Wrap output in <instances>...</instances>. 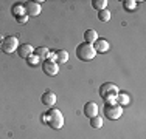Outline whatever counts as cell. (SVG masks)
<instances>
[{
    "instance_id": "1",
    "label": "cell",
    "mask_w": 146,
    "mask_h": 139,
    "mask_svg": "<svg viewBox=\"0 0 146 139\" xmlns=\"http://www.w3.org/2000/svg\"><path fill=\"white\" fill-rule=\"evenodd\" d=\"M44 121L50 125L51 128H54V130H61V128L64 127V116H62V113L58 108L48 110L47 113H45Z\"/></svg>"
},
{
    "instance_id": "2",
    "label": "cell",
    "mask_w": 146,
    "mask_h": 139,
    "mask_svg": "<svg viewBox=\"0 0 146 139\" xmlns=\"http://www.w3.org/2000/svg\"><path fill=\"white\" fill-rule=\"evenodd\" d=\"M96 56L95 50H93V47L87 42H82V43H79L78 47H76V57L79 59V60L82 62H89L92 60L93 57Z\"/></svg>"
},
{
    "instance_id": "3",
    "label": "cell",
    "mask_w": 146,
    "mask_h": 139,
    "mask_svg": "<svg viewBox=\"0 0 146 139\" xmlns=\"http://www.w3.org/2000/svg\"><path fill=\"white\" fill-rule=\"evenodd\" d=\"M118 93H120L118 91V87L112 82H106L100 87V96H101L103 100H106V102H115L113 99L117 97Z\"/></svg>"
},
{
    "instance_id": "4",
    "label": "cell",
    "mask_w": 146,
    "mask_h": 139,
    "mask_svg": "<svg viewBox=\"0 0 146 139\" xmlns=\"http://www.w3.org/2000/svg\"><path fill=\"white\" fill-rule=\"evenodd\" d=\"M103 113H104V116H106L107 119L115 121V119H118V117L123 114V107L118 105L117 102H106Z\"/></svg>"
},
{
    "instance_id": "5",
    "label": "cell",
    "mask_w": 146,
    "mask_h": 139,
    "mask_svg": "<svg viewBox=\"0 0 146 139\" xmlns=\"http://www.w3.org/2000/svg\"><path fill=\"white\" fill-rule=\"evenodd\" d=\"M19 48V40L14 36H8V37H3L2 40V51L6 54H13L14 51H17Z\"/></svg>"
},
{
    "instance_id": "6",
    "label": "cell",
    "mask_w": 146,
    "mask_h": 139,
    "mask_svg": "<svg viewBox=\"0 0 146 139\" xmlns=\"http://www.w3.org/2000/svg\"><path fill=\"white\" fill-rule=\"evenodd\" d=\"M23 9L28 17H37L40 14V2H27L23 3Z\"/></svg>"
},
{
    "instance_id": "7",
    "label": "cell",
    "mask_w": 146,
    "mask_h": 139,
    "mask_svg": "<svg viewBox=\"0 0 146 139\" xmlns=\"http://www.w3.org/2000/svg\"><path fill=\"white\" fill-rule=\"evenodd\" d=\"M42 71L47 76H56L59 71V65L54 60H50V59H45L42 62Z\"/></svg>"
},
{
    "instance_id": "8",
    "label": "cell",
    "mask_w": 146,
    "mask_h": 139,
    "mask_svg": "<svg viewBox=\"0 0 146 139\" xmlns=\"http://www.w3.org/2000/svg\"><path fill=\"white\" fill-rule=\"evenodd\" d=\"M93 50H95V53L98 54V53H106L107 50H109V42H107L106 39H101V37H100V39H96L95 42H93Z\"/></svg>"
},
{
    "instance_id": "9",
    "label": "cell",
    "mask_w": 146,
    "mask_h": 139,
    "mask_svg": "<svg viewBox=\"0 0 146 139\" xmlns=\"http://www.w3.org/2000/svg\"><path fill=\"white\" fill-rule=\"evenodd\" d=\"M40 100H42V104L44 105H47V107H53L54 104H56V94H54L53 91H45L42 97H40Z\"/></svg>"
},
{
    "instance_id": "10",
    "label": "cell",
    "mask_w": 146,
    "mask_h": 139,
    "mask_svg": "<svg viewBox=\"0 0 146 139\" xmlns=\"http://www.w3.org/2000/svg\"><path fill=\"white\" fill-rule=\"evenodd\" d=\"M33 51H34V48L31 47L30 43L19 45V48H17V54H19L22 59H27V57H30V56L33 54Z\"/></svg>"
},
{
    "instance_id": "11",
    "label": "cell",
    "mask_w": 146,
    "mask_h": 139,
    "mask_svg": "<svg viewBox=\"0 0 146 139\" xmlns=\"http://www.w3.org/2000/svg\"><path fill=\"white\" fill-rule=\"evenodd\" d=\"M84 114L87 117H93L98 114V105H96L95 102H87L84 105Z\"/></svg>"
},
{
    "instance_id": "12",
    "label": "cell",
    "mask_w": 146,
    "mask_h": 139,
    "mask_svg": "<svg viewBox=\"0 0 146 139\" xmlns=\"http://www.w3.org/2000/svg\"><path fill=\"white\" fill-rule=\"evenodd\" d=\"M68 60V53L65 50H59V51H54V62L59 65V64H65Z\"/></svg>"
},
{
    "instance_id": "13",
    "label": "cell",
    "mask_w": 146,
    "mask_h": 139,
    "mask_svg": "<svg viewBox=\"0 0 146 139\" xmlns=\"http://www.w3.org/2000/svg\"><path fill=\"white\" fill-rule=\"evenodd\" d=\"M96 39H98V33H96L95 30H87L84 33V40L87 42V43L93 45V42H95Z\"/></svg>"
},
{
    "instance_id": "14",
    "label": "cell",
    "mask_w": 146,
    "mask_h": 139,
    "mask_svg": "<svg viewBox=\"0 0 146 139\" xmlns=\"http://www.w3.org/2000/svg\"><path fill=\"white\" fill-rule=\"evenodd\" d=\"M48 53H50V50L45 47H40V48H36V50L33 51L34 56H37L39 59H47L48 57Z\"/></svg>"
},
{
    "instance_id": "15",
    "label": "cell",
    "mask_w": 146,
    "mask_h": 139,
    "mask_svg": "<svg viewBox=\"0 0 146 139\" xmlns=\"http://www.w3.org/2000/svg\"><path fill=\"white\" fill-rule=\"evenodd\" d=\"M90 127L92 128H101L103 127V117L100 116V114L90 117Z\"/></svg>"
},
{
    "instance_id": "16",
    "label": "cell",
    "mask_w": 146,
    "mask_h": 139,
    "mask_svg": "<svg viewBox=\"0 0 146 139\" xmlns=\"http://www.w3.org/2000/svg\"><path fill=\"white\" fill-rule=\"evenodd\" d=\"M92 6L96 9V11L106 9V6H107V0H92Z\"/></svg>"
},
{
    "instance_id": "17",
    "label": "cell",
    "mask_w": 146,
    "mask_h": 139,
    "mask_svg": "<svg viewBox=\"0 0 146 139\" xmlns=\"http://www.w3.org/2000/svg\"><path fill=\"white\" fill-rule=\"evenodd\" d=\"M115 99H117L118 105H121V107H123V105H127V104H129V96L124 94V93H118Z\"/></svg>"
},
{
    "instance_id": "18",
    "label": "cell",
    "mask_w": 146,
    "mask_h": 139,
    "mask_svg": "<svg viewBox=\"0 0 146 139\" xmlns=\"http://www.w3.org/2000/svg\"><path fill=\"white\" fill-rule=\"evenodd\" d=\"M11 12H13V16H16V17H19V16H22V14H25V9H23V3H17V5L13 6V9H11Z\"/></svg>"
},
{
    "instance_id": "19",
    "label": "cell",
    "mask_w": 146,
    "mask_h": 139,
    "mask_svg": "<svg viewBox=\"0 0 146 139\" xmlns=\"http://www.w3.org/2000/svg\"><path fill=\"white\" fill-rule=\"evenodd\" d=\"M98 19L101 20V22H109L110 20V12L107 11V9H101V11H98Z\"/></svg>"
},
{
    "instance_id": "20",
    "label": "cell",
    "mask_w": 146,
    "mask_h": 139,
    "mask_svg": "<svg viewBox=\"0 0 146 139\" xmlns=\"http://www.w3.org/2000/svg\"><path fill=\"white\" fill-rule=\"evenodd\" d=\"M27 60H28V64H30V65H37V64H39V60H40V59L37 57V56L31 54L30 57H27Z\"/></svg>"
},
{
    "instance_id": "21",
    "label": "cell",
    "mask_w": 146,
    "mask_h": 139,
    "mask_svg": "<svg viewBox=\"0 0 146 139\" xmlns=\"http://www.w3.org/2000/svg\"><path fill=\"white\" fill-rule=\"evenodd\" d=\"M16 20H17V23L23 25V23H27V22H28V16H27V14H22V16L16 17Z\"/></svg>"
},
{
    "instance_id": "22",
    "label": "cell",
    "mask_w": 146,
    "mask_h": 139,
    "mask_svg": "<svg viewBox=\"0 0 146 139\" xmlns=\"http://www.w3.org/2000/svg\"><path fill=\"white\" fill-rule=\"evenodd\" d=\"M124 5H126L127 9H134L135 8V2H134V0H127V2H124Z\"/></svg>"
},
{
    "instance_id": "23",
    "label": "cell",
    "mask_w": 146,
    "mask_h": 139,
    "mask_svg": "<svg viewBox=\"0 0 146 139\" xmlns=\"http://www.w3.org/2000/svg\"><path fill=\"white\" fill-rule=\"evenodd\" d=\"M2 40H3V37H0V50H2Z\"/></svg>"
}]
</instances>
